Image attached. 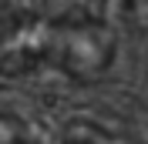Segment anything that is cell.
<instances>
[{
    "mask_svg": "<svg viewBox=\"0 0 148 144\" xmlns=\"http://www.w3.org/2000/svg\"><path fill=\"white\" fill-rule=\"evenodd\" d=\"M114 30L98 17L47 20L44 64L57 67L74 81H98L114 64Z\"/></svg>",
    "mask_w": 148,
    "mask_h": 144,
    "instance_id": "1",
    "label": "cell"
},
{
    "mask_svg": "<svg viewBox=\"0 0 148 144\" xmlns=\"http://www.w3.org/2000/svg\"><path fill=\"white\" fill-rule=\"evenodd\" d=\"M61 144H141L138 134H131L125 127L104 124V121H91V117H77L64 127Z\"/></svg>",
    "mask_w": 148,
    "mask_h": 144,
    "instance_id": "2",
    "label": "cell"
},
{
    "mask_svg": "<svg viewBox=\"0 0 148 144\" xmlns=\"http://www.w3.org/2000/svg\"><path fill=\"white\" fill-rule=\"evenodd\" d=\"M0 144H44L37 127L17 111H0Z\"/></svg>",
    "mask_w": 148,
    "mask_h": 144,
    "instance_id": "3",
    "label": "cell"
},
{
    "mask_svg": "<svg viewBox=\"0 0 148 144\" xmlns=\"http://www.w3.org/2000/svg\"><path fill=\"white\" fill-rule=\"evenodd\" d=\"M118 17L128 24L131 30H141L148 34V0H111Z\"/></svg>",
    "mask_w": 148,
    "mask_h": 144,
    "instance_id": "4",
    "label": "cell"
}]
</instances>
